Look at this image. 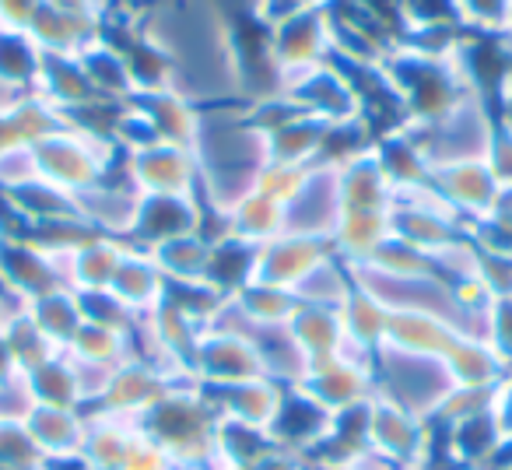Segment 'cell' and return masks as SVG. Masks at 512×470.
Returning <instances> with one entry per match:
<instances>
[{
    "instance_id": "cell-22",
    "label": "cell",
    "mask_w": 512,
    "mask_h": 470,
    "mask_svg": "<svg viewBox=\"0 0 512 470\" xmlns=\"http://www.w3.org/2000/svg\"><path fill=\"white\" fill-rule=\"evenodd\" d=\"M130 106L141 113V120L155 130L158 141L165 144H183L193 148L200 127V109L190 99L176 92V88H162V92H137Z\"/></svg>"
},
{
    "instance_id": "cell-18",
    "label": "cell",
    "mask_w": 512,
    "mask_h": 470,
    "mask_svg": "<svg viewBox=\"0 0 512 470\" xmlns=\"http://www.w3.org/2000/svg\"><path fill=\"white\" fill-rule=\"evenodd\" d=\"M165 292H169V281L162 278L158 264L151 260L148 250H137V246H123L120 267H116L113 281H109V295L120 299L137 320L151 316L158 306L165 302Z\"/></svg>"
},
{
    "instance_id": "cell-45",
    "label": "cell",
    "mask_w": 512,
    "mask_h": 470,
    "mask_svg": "<svg viewBox=\"0 0 512 470\" xmlns=\"http://www.w3.org/2000/svg\"><path fill=\"white\" fill-rule=\"evenodd\" d=\"M39 8L43 0H0V32H25Z\"/></svg>"
},
{
    "instance_id": "cell-43",
    "label": "cell",
    "mask_w": 512,
    "mask_h": 470,
    "mask_svg": "<svg viewBox=\"0 0 512 470\" xmlns=\"http://www.w3.org/2000/svg\"><path fill=\"white\" fill-rule=\"evenodd\" d=\"M309 165L302 169V165H278V162H267L264 172H260V179H256V190L267 193V197L281 200V204H288V200L299 193L302 179H306Z\"/></svg>"
},
{
    "instance_id": "cell-55",
    "label": "cell",
    "mask_w": 512,
    "mask_h": 470,
    "mask_svg": "<svg viewBox=\"0 0 512 470\" xmlns=\"http://www.w3.org/2000/svg\"><path fill=\"white\" fill-rule=\"evenodd\" d=\"M123 4H127V0H123ZM123 4H120V8H123ZM144 4H151V0H144ZM144 4H141V8H144Z\"/></svg>"
},
{
    "instance_id": "cell-27",
    "label": "cell",
    "mask_w": 512,
    "mask_h": 470,
    "mask_svg": "<svg viewBox=\"0 0 512 470\" xmlns=\"http://www.w3.org/2000/svg\"><path fill=\"white\" fill-rule=\"evenodd\" d=\"M393 183L376 158V148L341 165V207L344 211H390Z\"/></svg>"
},
{
    "instance_id": "cell-53",
    "label": "cell",
    "mask_w": 512,
    "mask_h": 470,
    "mask_svg": "<svg viewBox=\"0 0 512 470\" xmlns=\"http://www.w3.org/2000/svg\"><path fill=\"white\" fill-rule=\"evenodd\" d=\"M43 470H95L85 456H60V460H46Z\"/></svg>"
},
{
    "instance_id": "cell-44",
    "label": "cell",
    "mask_w": 512,
    "mask_h": 470,
    "mask_svg": "<svg viewBox=\"0 0 512 470\" xmlns=\"http://www.w3.org/2000/svg\"><path fill=\"white\" fill-rule=\"evenodd\" d=\"M123 470H172V456L158 446L151 435H144L141 428L134 432L127 449V460H123Z\"/></svg>"
},
{
    "instance_id": "cell-6",
    "label": "cell",
    "mask_w": 512,
    "mask_h": 470,
    "mask_svg": "<svg viewBox=\"0 0 512 470\" xmlns=\"http://www.w3.org/2000/svg\"><path fill=\"white\" fill-rule=\"evenodd\" d=\"M369 446L393 463L397 470L432 467V425L397 400L376 393L369 404Z\"/></svg>"
},
{
    "instance_id": "cell-46",
    "label": "cell",
    "mask_w": 512,
    "mask_h": 470,
    "mask_svg": "<svg viewBox=\"0 0 512 470\" xmlns=\"http://www.w3.org/2000/svg\"><path fill=\"white\" fill-rule=\"evenodd\" d=\"M491 418H495L505 446H512V369L505 372V379L491 393Z\"/></svg>"
},
{
    "instance_id": "cell-19",
    "label": "cell",
    "mask_w": 512,
    "mask_h": 470,
    "mask_svg": "<svg viewBox=\"0 0 512 470\" xmlns=\"http://www.w3.org/2000/svg\"><path fill=\"white\" fill-rule=\"evenodd\" d=\"M456 337L463 334L453 323L442 320V316L421 313V309H393L383 348L404 351V355H421V358H446L449 348L456 344Z\"/></svg>"
},
{
    "instance_id": "cell-50",
    "label": "cell",
    "mask_w": 512,
    "mask_h": 470,
    "mask_svg": "<svg viewBox=\"0 0 512 470\" xmlns=\"http://www.w3.org/2000/svg\"><path fill=\"white\" fill-rule=\"evenodd\" d=\"M232 18H249V22H264L271 0H218Z\"/></svg>"
},
{
    "instance_id": "cell-35",
    "label": "cell",
    "mask_w": 512,
    "mask_h": 470,
    "mask_svg": "<svg viewBox=\"0 0 512 470\" xmlns=\"http://www.w3.org/2000/svg\"><path fill=\"white\" fill-rule=\"evenodd\" d=\"M25 390H29L32 404L43 407H67V411H85L81 400V383L78 369L67 355H53L50 362H43L39 369L25 372L22 376Z\"/></svg>"
},
{
    "instance_id": "cell-32",
    "label": "cell",
    "mask_w": 512,
    "mask_h": 470,
    "mask_svg": "<svg viewBox=\"0 0 512 470\" xmlns=\"http://www.w3.org/2000/svg\"><path fill=\"white\" fill-rule=\"evenodd\" d=\"M25 36L32 39L43 57H81L88 43H95L99 36H106L102 29L95 25H85L78 18H67L60 11H53L50 4L39 8V15L32 18V25L25 29Z\"/></svg>"
},
{
    "instance_id": "cell-25",
    "label": "cell",
    "mask_w": 512,
    "mask_h": 470,
    "mask_svg": "<svg viewBox=\"0 0 512 470\" xmlns=\"http://www.w3.org/2000/svg\"><path fill=\"white\" fill-rule=\"evenodd\" d=\"M390 313L393 309L386 302H379L372 292L355 285V292L348 295V302L341 306V320H344V334H348L351 355L358 362H372L379 348L386 344V327H390Z\"/></svg>"
},
{
    "instance_id": "cell-26",
    "label": "cell",
    "mask_w": 512,
    "mask_h": 470,
    "mask_svg": "<svg viewBox=\"0 0 512 470\" xmlns=\"http://www.w3.org/2000/svg\"><path fill=\"white\" fill-rule=\"evenodd\" d=\"M386 239H393L390 211H344L334 235H330V246H334L337 260L355 267V264L372 260V253H376Z\"/></svg>"
},
{
    "instance_id": "cell-31",
    "label": "cell",
    "mask_w": 512,
    "mask_h": 470,
    "mask_svg": "<svg viewBox=\"0 0 512 470\" xmlns=\"http://www.w3.org/2000/svg\"><path fill=\"white\" fill-rule=\"evenodd\" d=\"M211 250H214L211 235L193 232V235L169 239V243L155 246V250H148V253L169 285H207Z\"/></svg>"
},
{
    "instance_id": "cell-3",
    "label": "cell",
    "mask_w": 512,
    "mask_h": 470,
    "mask_svg": "<svg viewBox=\"0 0 512 470\" xmlns=\"http://www.w3.org/2000/svg\"><path fill=\"white\" fill-rule=\"evenodd\" d=\"M372 372H376V393L397 400L418 418L432 421L446 397L456 390L453 376H449L442 358H421L404 355V351L379 348L372 355Z\"/></svg>"
},
{
    "instance_id": "cell-4",
    "label": "cell",
    "mask_w": 512,
    "mask_h": 470,
    "mask_svg": "<svg viewBox=\"0 0 512 470\" xmlns=\"http://www.w3.org/2000/svg\"><path fill=\"white\" fill-rule=\"evenodd\" d=\"M32 155H36L39 179L60 186L74 197V193L102 183L123 151L78 127H64L60 134L32 144Z\"/></svg>"
},
{
    "instance_id": "cell-11",
    "label": "cell",
    "mask_w": 512,
    "mask_h": 470,
    "mask_svg": "<svg viewBox=\"0 0 512 470\" xmlns=\"http://www.w3.org/2000/svg\"><path fill=\"white\" fill-rule=\"evenodd\" d=\"M341 165H309L299 193L285 204V235L330 239L341 221Z\"/></svg>"
},
{
    "instance_id": "cell-42",
    "label": "cell",
    "mask_w": 512,
    "mask_h": 470,
    "mask_svg": "<svg viewBox=\"0 0 512 470\" xmlns=\"http://www.w3.org/2000/svg\"><path fill=\"white\" fill-rule=\"evenodd\" d=\"M46 456L22 421H0V470H43Z\"/></svg>"
},
{
    "instance_id": "cell-37",
    "label": "cell",
    "mask_w": 512,
    "mask_h": 470,
    "mask_svg": "<svg viewBox=\"0 0 512 470\" xmlns=\"http://www.w3.org/2000/svg\"><path fill=\"white\" fill-rule=\"evenodd\" d=\"M29 316L60 351H67V344L74 341V334L85 323V313H81V299L74 288H53V292L39 295V299L29 302Z\"/></svg>"
},
{
    "instance_id": "cell-38",
    "label": "cell",
    "mask_w": 512,
    "mask_h": 470,
    "mask_svg": "<svg viewBox=\"0 0 512 470\" xmlns=\"http://www.w3.org/2000/svg\"><path fill=\"white\" fill-rule=\"evenodd\" d=\"M355 292V278H351V267L344 260L330 257L295 288V299L299 306H323V309H341L348 302V295Z\"/></svg>"
},
{
    "instance_id": "cell-5",
    "label": "cell",
    "mask_w": 512,
    "mask_h": 470,
    "mask_svg": "<svg viewBox=\"0 0 512 470\" xmlns=\"http://www.w3.org/2000/svg\"><path fill=\"white\" fill-rule=\"evenodd\" d=\"M267 46L285 85L334 60V0H320L313 8L271 22Z\"/></svg>"
},
{
    "instance_id": "cell-36",
    "label": "cell",
    "mask_w": 512,
    "mask_h": 470,
    "mask_svg": "<svg viewBox=\"0 0 512 470\" xmlns=\"http://www.w3.org/2000/svg\"><path fill=\"white\" fill-rule=\"evenodd\" d=\"M137 425L127 418H116L106 411H88V435H85V456L95 470H123L127 460L130 439H134Z\"/></svg>"
},
{
    "instance_id": "cell-12",
    "label": "cell",
    "mask_w": 512,
    "mask_h": 470,
    "mask_svg": "<svg viewBox=\"0 0 512 470\" xmlns=\"http://www.w3.org/2000/svg\"><path fill=\"white\" fill-rule=\"evenodd\" d=\"M432 186L439 197L453 207V214L463 221V228L481 225L491 214H498L505 200V186L491 172L488 162H456L432 172Z\"/></svg>"
},
{
    "instance_id": "cell-41",
    "label": "cell",
    "mask_w": 512,
    "mask_h": 470,
    "mask_svg": "<svg viewBox=\"0 0 512 470\" xmlns=\"http://www.w3.org/2000/svg\"><path fill=\"white\" fill-rule=\"evenodd\" d=\"M365 267H372V271H379V274H390V278H432L435 274L432 257L414 250V246H407L397 235L386 239V243L372 253V260H365Z\"/></svg>"
},
{
    "instance_id": "cell-24",
    "label": "cell",
    "mask_w": 512,
    "mask_h": 470,
    "mask_svg": "<svg viewBox=\"0 0 512 470\" xmlns=\"http://www.w3.org/2000/svg\"><path fill=\"white\" fill-rule=\"evenodd\" d=\"M456 386L463 390H495L512 369V362L488 341V337H456L449 355L442 358Z\"/></svg>"
},
{
    "instance_id": "cell-15",
    "label": "cell",
    "mask_w": 512,
    "mask_h": 470,
    "mask_svg": "<svg viewBox=\"0 0 512 470\" xmlns=\"http://www.w3.org/2000/svg\"><path fill=\"white\" fill-rule=\"evenodd\" d=\"M141 193L130 186L127 169L123 179L116 183L113 176H106L102 183L88 186V190L74 193V207H78V218L85 221L92 232L109 235V239H120L127 243L130 232H134L137 211H141Z\"/></svg>"
},
{
    "instance_id": "cell-1",
    "label": "cell",
    "mask_w": 512,
    "mask_h": 470,
    "mask_svg": "<svg viewBox=\"0 0 512 470\" xmlns=\"http://www.w3.org/2000/svg\"><path fill=\"white\" fill-rule=\"evenodd\" d=\"M144 435L158 442L176 463H204L218 456V407L204 386H176L162 404L134 421Z\"/></svg>"
},
{
    "instance_id": "cell-14",
    "label": "cell",
    "mask_w": 512,
    "mask_h": 470,
    "mask_svg": "<svg viewBox=\"0 0 512 470\" xmlns=\"http://www.w3.org/2000/svg\"><path fill=\"white\" fill-rule=\"evenodd\" d=\"M334 257V246L330 239H306V235H281L274 243L260 246L253 260V278L260 285L285 288L295 295V288L323 264V260Z\"/></svg>"
},
{
    "instance_id": "cell-40",
    "label": "cell",
    "mask_w": 512,
    "mask_h": 470,
    "mask_svg": "<svg viewBox=\"0 0 512 470\" xmlns=\"http://www.w3.org/2000/svg\"><path fill=\"white\" fill-rule=\"evenodd\" d=\"M0 330H4V337H8L11 355H15L22 376H25V372H32V369H39L43 362H50L53 355H64V351H60L57 344H53L50 337H46L43 330L32 323L29 309H25V313H18V316H11V320L4 323Z\"/></svg>"
},
{
    "instance_id": "cell-30",
    "label": "cell",
    "mask_w": 512,
    "mask_h": 470,
    "mask_svg": "<svg viewBox=\"0 0 512 470\" xmlns=\"http://www.w3.org/2000/svg\"><path fill=\"white\" fill-rule=\"evenodd\" d=\"M225 232L260 250V246L274 243V239L285 235V204L260 190L246 193V197L228 211Z\"/></svg>"
},
{
    "instance_id": "cell-47",
    "label": "cell",
    "mask_w": 512,
    "mask_h": 470,
    "mask_svg": "<svg viewBox=\"0 0 512 470\" xmlns=\"http://www.w3.org/2000/svg\"><path fill=\"white\" fill-rule=\"evenodd\" d=\"M488 165L498 176V183L505 186V193H512V134L505 127H498L495 144H491V155H488Z\"/></svg>"
},
{
    "instance_id": "cell-48",
    "label": "cell",
    "mask_w": 512,
    "mask_h": 470,
    "mask_svg": "<svg viewBox=\"0 0 512 470\" xmlns=\"http://www.w3.org/2000/svg\"><path fill=\"white\" fill-rule=\"evenodd\" d=\"M491 344L512 362V299H498L491 309Z\"/></svg>"
},
{
    "instance_id": "cell-28",
    "label": "cell",
    "mask_w": 512,
    "mask_h": 470,
    "mask_svg": "<svg viewBox=\"0 0 512 470\" xmlns=\"http://www.w3.org/2000/svg\"><path fill=\"white\" fill-rule=\"evenodd\" d=\"M81 71L88 74L95 95L102 102H113V106H123V102L134 99V81H130V67L123 50L113 43L109 36H99L95 43H88L78 57Z\"/></svg>"
},
{
    "instance_id": "cell-39",
    "label": "cell",
    "mask_w": 512,
    "mask_h": 470,
    "mask_svg": "<svg viewBox=\"0 0 512 470\" xmlns=\"http://www.w3.org/2000/svg\"><path fill=\"white\" fill-rule=\"evenodd\" d=\"M64 355H71L74 362L85 365H120L130 358V334L85 320L78 334H74V341L67 344Z\"/></svg>"
},
{
    "instance_id": "cell-13",
    "label": "cell",
    "mask_w": 512,
    "mask_h": 470,
    "mask_svg": "<svg viewBox=\"0 0 512 470\" xmlns=\"http://www.w3.org/2000/svg\"><path fill=\"white\" fill-rule=\"evenodd\" d=\"M295 390H302L313 404H320L330 414L358 411L376 397V372H372V362L334 358V362L309 365L306 376L295 383Z\"/></svg>"
},
{
    "instance_id": "cell-8",
    "label": "cell",
    "mask_w": 512,
    "mask_h": 470,
    "mask_svg": "<svg viewBox=\"0 0 512 470\" xmlns=\"http://www.w3.org/2000/svg\"><path fill=\"white\" fill-rule=\"evenodd\" d=\"M285 95L302 109L306 116L323 123H348V120H362L365 116V99L358 92L355 71L337 60H327L316 71L302 74V78L288 81Z\"/></svg>"
},
{
    "instance_id": "cell-54",
    "label": "cell",
    "mask_w": 512,
    "mask_h": 470,
    "mask_svg": "<svg viewBox=\"0 0 512 470\" xmlns=\"http://www.w3.org/2000/svg\"><path fill=\"white\" fill-rule=\"evenodd\" d=\"M120 4H123V0H95V8H99L102 15H106V22H109V15H113V11L120 8Z\"/></svg>"
},
{
    "instance_id": "cell-29",
    "label": "cell",
    "mask_w": 512,
    "mask_h": 470,
    "mask_svg": "<svg viewBox=\"0 0 512 470\" xmlns=\"http://www.w3.org/2000/svg\"><path fill=\"white\" fill-rule=\"evenodd\" d=\"M36 95H43L50 106H57L67 116L92 106V102H102L95 95L88 74L81 71L78 57H43V67H39L36 78Z\"/></svg>"
},
{
    "instance_id": "cell-23",
    "label": "cell",
    "mask_w": 512,
    "mask_h": 470,
    "mask_svg": "<svg viewBox=\"0 0 512 470\" xmlns=\"http://www.w3.org/2000/svg\"><path fill=\"white\" fill-rule=\"evenodd\" d=\"M29 428L32 442L46 460H60V456H81L88 435V411H67V407H43L32 404L29 414L22 418Z\"/></svg>"
},
{
    "instance_id": "cell-33",
    "label": "cell",
    "mask_w": 512,
    "mask_h": 470,
    "mask_svg": "<svg viewBox=\"0 0 512 470\" xmlns=\"http://www.w3.org/2000/svg\"><path fill=\"white\" fill-rule=\"evenodd\" d=\"M327 130H330V123L299 113L267 134V155H271V162H278V165H302V169H306V165H316L323 155Z\"/></svg>"
},
{
    "instance_id": "cell-52",
    "label": "cell",
    "mask_w": 512,
    "mask_h": 470,
    "mask_svg": "<svg viewBox=\"0 0 512 470\" xmlns=\"http://www.w3.org/2000/svg\"><path fill=\"white\" fill-rule=\"evenodd\" d=\"M260 470H320L316 463L302 460V456H288V453H278L274 460H267Z\"/></svg>"
},
{
    "instance_id": "cell-51",
    "label": "cell",
    "mask_w": 512,
    "mask_h": 470,
    "mask_svg": "<svg viewBox=\"0 0 512 470\" xmlns=\"http://www.w3.org/2000/svg\"><path fill=\"white\" fill-rule=\"evenodd\" d=\"M18 379H22V369H18L15 355H11L8 337H4V330H0V386L18 383Z\"/></svg>"
},
{
    "instance_id": "cell-34",
    "label": "cell",
    "mask_w": 512,
    "mask_h": 470,
    "mask_svg": "<svg viewBox=\"0 0 512 470\" xmlns=\"http://www.w3.org/2000/svg\"><path fill=\"white\" fill-rule=\"evenodd\" d=\"M123 246L127 243L109 239V235H92L85 246H78L71 253V278H67V285L78 295L109 292V281H113L116 267H120Z\"/></svg>"
},
{
    "instance_id": "cell-17",
    "label": "cell",
    "mask_w": 512,
    "mask_h": 470,
    "mask_svg": "<svg viewBox=\"0 0 512 470\" xmlns=\"http://www.w3.org/2000/svg\"><path fill=\"white\" fill-rule=\"evenodd\" d=\"M330 425H334V414L323 411L320 404H313L302 390L285 386V400H281L278 418L271 425V439L278 442L281 453L309 460L313 449L327 439Z\"/></svg>"
},
{
    "instance_id": "cell-20",
    "label": "cell",
    "mask_w": 512,
    "mask_h": 470,
    "mask_svg": "<svg viewBox=\"0 0 512 470\" xmlns=\"http://www.w3.org/2000/svg\"><path fill=\"white\" fill-rule=\"evenodd\" d=\"M207 397L214 400L221 421H235V425H249V428H264V432H271L281 400H285V386L274 383V379H253V383L207 390Z\"/></svg>"
},
{
    "instance_id": "cell-21",
    "label": "cell",
    "mask_w": 512,
    "mask_h": 470,
    "mask_svg": "<svg viewBox=\"0 0 512 470\" xmlns=\"http://www.w3.org/2000/svg\"><path fill=\"white\" fill-rule=\"evenodd\" d=\"M288 330H292L295 344L302 348V355H306L309 365L334 362V358H355L351 355L348 334H344L341 309L299 306L292 320H288Z\"/></svg>"
},
{
    "instance_id": "cell-10",
    "label": "cell",
    "mask_w": 512,
    "mask_h": 470,
    "mask_svg": "<svg viewBox=\"0 0 512 470\" xmlns=\"http://www.w3.org/2000/svg\"><path fill=\"white\" fill-rule=\"evenodd\" d=\"M127 179L141 197H197L200 165L193 148L183 144H151L123 155Z\"/></svg>"
},
{
    "instance_id": "cell-16",
    "label": "cell",
    "mask_w": 512,
    "mask_h": 470,
    "mask_svg": "<svg viewBox=\"0 0 512 470\" xmlns=\"http://www.w3.org/2000/svg\"><path fill=\"white\" fill-rule=\"evenodd\" d=\"M204 225L207 211L197 197H144L127 243L137 250H155L179 235L204 232Z\"/></svg>"
},
{
    "instance_id": "cell-2",
    "label": "cell",
    "mask_w": 512,
    "mask_h": 470,
    "mask_svg": "<svg viewBox=\"0 0 512 470\" xmlns=\"http://www.w3.org/2000/svg\"><path fill=\"white\" fill-rule=\"evenodd\" d=\"M400 127L411 134V141L418 144V151L435 172L456 162H488L498 134V116L488 95L470 92L435 123H400Z\"/></svg>"
},
{
    "instance_id": "cell-49",
    "label": "cell",
    "mask_w": 512,
    "mask_h": 470,
    "mask_svg": "<svg viewBox=\"0 0 512 470\" xmlns=\"http://www.w3.org/2000/svg\"><path fill=\"white\" fill-rule=\"evenodd\" d=\"M43 4H50V8L60 11V15L78 18V22L95 25V29L106 32V15H102V11L95 8V0H43Z\"/></svg>"
},
{
    "instance_id": "cell-9",
    "label": "cell",
    "mask_w": 512,
    "mask_h": 470,
    "mask_svg": "<svg viewBox=\"0 0 512 470\" xmlns=\"http://www.w3.org/2000/svg\"><path fill=\"white\" fill-rule=\"evenodd\" d=\"M190 383H197L190 372H172L155 362H144V358H127V362L113 372L99 407H92V411H106V414H116V418L137 421L155 404H162L176 386H190Z\"/></svg>"
},
{
    "instance_id": "cell-7",
    "label": "cell",
    "mask_w": 512,
    "mask_h": 470,
    "mask_svg": "<svg viewBox=\"0 0 512 470\" xmlns=\"http://www.w3.org/2000/svg\"><path fill=\"white\" fill-rule=\"evenodd\" d=\"M190 372L197 379V386H207V390L271 379L253 341L246 334H239V330L225 327H204V334H200L197 348L190 355Z\"/></svg>"
}]
</instances>
